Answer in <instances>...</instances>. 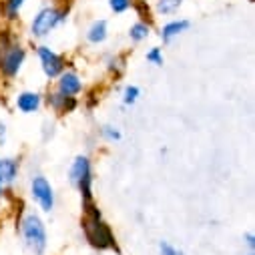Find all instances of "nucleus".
<instances>
[{
    "label": "nucleus",
    "mask_w": 255,
    "mask_h": 255,
    "mask_svg": "<svg viewBox=\"0 0 255 255\" xmlns=\"http://www.w3.org/2000/svg\"><path fill=\"white\" fill-rule=\"evenodd\" d=\"M145 58L151 62V65H155V67H161V65H163V60H165V56H163V50H161L159 46H153V48H149V50H147V54H145Z\"/></svg>",
    "instance_id": "a211bd4d"
},
{
    "label": "nucleus",
    "mask_w": 255,
    "mask_h": 255,
    "mask_svg": "<svg viewBox=\"0 0 255 255\" xmlns=\"http://www.w3.org/2000/svg\"><path fill=\"white\" fill-rule=\"evenodd\" d=\"M245 243H247V247H249V249H253V247H255V241H253V233H247V235H245Z\"/></svg>",
    "instance_id": "5701e85b"
},
{
    "label": "nucleus",
    "mask_w": 255,
    "mask_h": 255,
    "mask_svg": "<svg viewBox=\"0 0 255 255\" xmlns=\"http://www.w3.org/2000/svg\"><path fill=\"white\" fill-rule=\"evenodd\" d=\"M28 0H2L0 2V16L8 22H16L20 18L22 8L26 6Z\"/></svg>",
    "instance_id": "9b49d317"
},
{
    "label": "nucleus",
    "mask_w": 255,
    "mask_h": 255,
    "mask_svg": "<svg viewBox=\"0 0 255 255\" xmlns=\"http://www.w3.org/2000/svg\"><path fill=\"white\" fill-rule=\"evenodd\" d=\"M249 255H253V253H249Z\"/></svg>",
    "instance_id": "393cba45"
},
{
    "label": "nucleus",
    "mask_w": 255,
    "mask_h": 255,
    "mask_svg": "<svg viewBox=\"0 0 255 255\" xmlns=\"http://www.w3.org/2000/svg\"><path fill=\"white\" fill-rule=\"evenodd\" d=\"M69 18V8L67 6H58V4H42L32 20H30V36L32 38H46L52 30L62 26Z\"/></svg>",
    "instance_id": "f257e3e1"
},
{
    "label": "nucleus",
    "mask_w": 255,
    "mask_h": 255,
    "mask_svg": "<svg viewBox=\"0 0 255 255\" xmlns=\"http://www.w3.org/2000/svg\"><path fill=\"white\" fill-rule=\"evenodd\" d=\"M22 237L26 247L34 253V255H42L46 251V229L44 223L38 215L28 213L22 221Z\"/></svg>",
    "instance_id": "7ed1b4c3"
},
{
    "label": "nucleus",
    "mask_w": 255,
    "mask_h": 255,
    "mask_svg": "<svg viewBox=\"0 0 255 255\" xmlns=\"http://www.w3.org/2000/svg\"><path fill=\"white\" fill-rule=\"evenodd\" d=\"M189 28H191V20L189 18H171L159 28V38L163 40V44H171L175 38L185 34Z\"/></svg>",
    "instance_id": "6e6552de"
},
{
    "label": "nucleus",
    "mask_w": 255,
    "mask_h": 255,
    "mask_svg": "<svg viewBox=\"0 0 255 255\" xmlns=\"http://www.w3.org/2000/svg\"><path fill=\"white\" fill-rule=\"evenodd\" d=\"M69 177H71V183L81 191V195L85 197V201L89 203L91 201V163H89V157L81 155L73 161L71 165V171H69Z\"/></svg>",
    "instance_id": "20e7f679"
},
{
    "label": "nucleus",
    "mask_w": 255,
    "mask_h": 255,
    "mask_svg": "<svg viewBox=\"0 0 255 255\" xmlns=\"http://www.w3.org/2000/svg\"><path fill=\"white\" fill-rule=\"evenodd\" d=\"M0 197H2V183H0Z\"/></svg>",
    "instance_id": "b1692460"
},
{
    "label": "nucleus",
    "mask_w": 255,
    "mask_h": 255,
    "mask_svg": "<svg viewBox=\"0 0 255 255\" xmlns=\"http://www.w3.org/2000/svg\"><path fill=\"white\" fill-rule=\"evenodd\" d=\"M30 193H32V199L40 205L42 211L50 213L52 207H54V193H52V187L50 183L46 181V177L42 175H36L30 183Z\"/></svg>",
    "instance_id": "0eeeda50"
},
{
    "label": "nucleus",
    "mask_w": 255,
    "mask_h": 255,
    "mask_svg": "<svg viewBox=\"0 0 255 255\" xmlns=\"http://www.w3.org/2000/svg\"><path fill=\"white\" fill-rule=\"evenodd\" d=\"M81 91H83V83L77 77V73H73V71L65 73V71H62L58 75V95H62V97H75Z\"/></svg>",
    "instance_id": "1a4fd4ad"
},
{
    "label": "nucleus",
    "mask_w": 255,
    "mask_h": 255,
    "mask_svg": "<svg viewBox=\"0 0 255 255\" xmlns=\"http://www.w3.org/2000/svg\"><path fill=\"white\" fill-rule=\"evenodd\" d=\"M137 99H139V89L137 87H127L125 89V93H123V103L125 105H133V103H137Z\"/></svg>",
    "instance_id": "6ab92c4d"
},
{
    "label": "nucleus",
    "mask_w": 255,
    "mask_h": 255,
    "mask_svg": "<svg viewBox=\"0 0 255 255\" xmlns=\"http://www.w3.org/2000/svg\"><path fill=\"white\" fill-rule=\"evenodd\" d=\"M91 215L85 219V233H87V239L91 241V245L99 247V249H109V247H115V237L111 233V229L101 221V213L95 209V207H89L87 209Z\"/></svg>",
    "instance_id": "f03ea898"
},
{
    "label": "nucleus",
    "mask_w": 255,
    "mask_h": 255,
    "mask_svg": "<svg viewBox=\"0 0 255 255\" xmlns=\"http://www.w3.org/2000/svg\"><path fill=\"white\" fill-rule=\"evenodd\" d=\"M18 175V163L10 157L0 159V183H12Z\"/></svg>",
    "instance_id": "4468645a"
},
{
    "label": "nucleus",
    "mask_w": 255,
    "mask_h": 255,
    "mask_svg": "<svg viewBox=\"0 0 255 255\" xmlns=\"http://www.w3.org/2000/svg\"><path fill=\"white\" fill-rule=\"evenodd\" d=\"M38 107H40V95H36V93L26 91V93H20L16 97V109L24 115H30V113L38 111Z\"/></svg>",
    "instance_id": "f8f14e48"
},
{
    "label": "nucleus",
    "mask_w": 255,
    "mask_h": 255,
    "mask_svg": "<svg viewBox=\"0 0 255 255\" xmlns=\"http://www.w3.org/2000/svg\"><path fill=\"white\" fill-rule=\"evenodd\" d=\"M50 105L54 107V111H58V113H65V111H73L75 107H77V103H75V99L73 97H62V95H52V99H50Z\"/></svg>",
    "instance_id": "dca6fc26"
},
{
    "label": "nucleus",
    "mask_w": 255,
    "mask_h": 255,
    "mask_svg": "<svg viewBox=\"0 0 255 255\" xmlns=\"http://www.w3.org/2000/svg\"><path fill=\"white\" fill-rule=\"evenodd\" d=\"M36 56L40 60V69L48 79H56L62 71H65V58L62 54H58L56 50H52L46 44L36 46Z\"/></svg>",
    "instance_id": "423d86ee"
},
{
    "label": "nucleus",
    "mask_w": 255,
    "mask_h": 255,
    "mask_svg": "<svg viewBox=\"0 0 255 255\" xmlns=\"http://www.w3.org/2000/svg\"><path fill=\"white\" fill-rule=\"evenodd\" d=\"M159 255H183V251H179L175 245H171L169 241H161L159 243Z\"/></svg>",
    "instance_id": "aec40b11"
},
{
    "label": "nucleus",
    "mask_w": 255,
    "mask_h": 255,
    "mask_svg": "<svg viewBox=\"0 0 255 255\" xmlns=\"http://www.w3.org/2000/svg\"><path fill=\"white\" fill-rule=\"evenodd\" d=\"M26 60V48L18 42H12L6 50L0 52V71L4 77H16Z\"/></svg>",
    "instance_id": "39448f33"
},
{
    "label": "nucleus",
    "mask_w": 255,
    "mask_h": 255,
    "mask_svg": "<svg viewBox=\"0 0 255 255\" xmlns=\"http://www.w3.org/2000/svg\"><path fill=\"white\" fill-rule=\"evenodd\" d=\"M151 36V24L143 22V20H135L131 26H129V40L139 44L143 40H147Z\"/></svg>",
    "instance_id": "2eb2a0df"
},
{
    "label": "nucleus",
    "mask_w": 255,
    "mask_h": 255,
    "mask_svg": "<svg viewBox=\"0 0 255 255\" xmlns=\"http://www.w3.org/2000/svg\"><path fill=\"white\" fill-rule=\"evenodd\" d=\"M4 141H6V125L0 123V145H4Z\"/></svg>",
    "instance_id": "4be33fe9"
},
{
    "label": "nucleus",
    "mask_w": 255,
    "mask_h": 255,
    "mask_svg": "<svg viewBox=\"0 0 255 255\" xmlns=\"http://www.w3.org/2000/svg\"><path fill=\"white\" fill-rule=\"evenodd\" d=\"M185 0H153V10L157 16H173L181 10Z\"/></svg>",
    "instance_id": "ddd939ff"
},
{
    "label": "nucleus",
    "mask_w": 255,
    "mask_h": 255,
    "mask_svg": "<svg viewBox=\"0 0 255 255\" xmlns=\"http://www.w3.org/2000/svg\"><path fill=\"white\" fill-rule=\"evenodd\" d=\"M103 137L109 139V141H119L121 139V133L115 129V127H105V129H103Z\"/></svg>",
    "instance_id": "412c9836"
},
{
    "label": "nucleus",
    "mask_w": 255,
    "mask_h": 255,
    "mask_svg": "<svg viewBox=\"0 0 255 255\" xmlns=\"http://www.w3.org/2000/svg\"><path fill=\"white\" fill-rule=\"evenodd\" d=\"M107 4L113 14H125L129 8H133V0H107Z\"/></svg>",
    "instance_id": "f3484780"
},
{
    "label": "nucleus",
    "mask_w": 255,
    "mask_h": 255,
    "mask_svg": "<svg viewBox=\"0 0 255 255\" xmlns=\"http://www.w3.org/2000/svg\"><path fill=\"white\" fill-rule=\"evenodd\" d=\"M85 38H87L89 44H95V46L103 44V42L109 38V20H107V18H97V20H93V22L89 24L87 32H85Z\"/></svg>",
    "instance_id": "9d476101"
}]
</instances>
